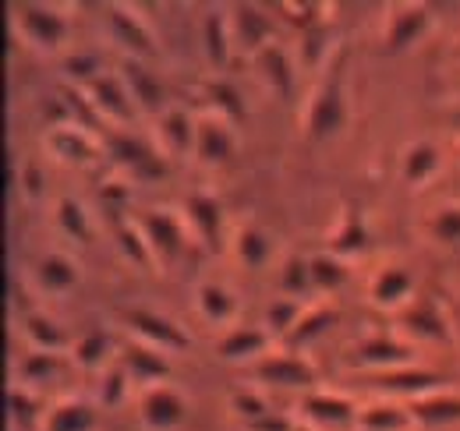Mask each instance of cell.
I'll use <instances>...</instances> for the list:
<instances>
[{
  "label": "cell",
  "mask_w": 460,
  "mask_h": 431,
  "mask_svg": "<svg viewBox=\"0 0 460 431\" xmlns=\"http://www.w3.org/2000/svg\"><path fill=\"white\" fill-rule=\"evenodd\" d=\"M22 332L32 343L36 354H58V350H64V343H67L64 332H60V325L54 319H47V315H40V312H32V315L22 319Z\"/></svg>",
  "instance_id": "29"
},
{
  "label": "cell",
  "mask_w": 460,
  "mask_h": 431,
  "mask_svg": "<svg viewBox=\"0 0 460 431\" xmlns=\"http://www.w3.org/2000/svg\"><path fill=\"white\" fill-rule=\"evenodd\" d=\"M330 32L323 29V25H312V29H305V64L308 67H323L326 64V57H330Z\"/></svg>",
  "instance_id": "45"
},
{
  "label": "cell",
  "mask_w": 460,
  "mask_h": 431,
  "mask_svg": "<svg viewBox=\"0 0 460 431\" xmlns=\"http://www.w3.org/2000/svg\"><path fill=\"white\" fill-rule=\"evenodd\" d=\"M7 407H11V418L22 425V428H29L36 418H40V410H36V396H32V389L29 385H11V392H7Z\"/></svg>",
  "instance_id": "43"
},
{
  "label": "cell",
  "mask_w": 460,
  "mask_h": 431,
  "mask_svg": "<svg viewBox=\"0 0 460 431\" xmlns=\"http://www.w3.org/2000/svg\"><path fill=\"white\" fill-rule=\"evenodd\" d=\"M230 410H234V418H241L244 425H252V421L273 414L270 400H266L262 392H252V389H237V392L230 396Z\"/></svg>",
  "instance_id": "41"
},
{
  "label": "cell",
  "mask_w": 460,
  "mask_h": 431,
  "mask_svg": "<svg viewBox=\"0 0 460 431\" xmlns=\"http://www.w3.org/2000/svg\"><path fill=\"white\" fill-rule=\"evenodd\" d=\"M138 418L146 431H181L184 425V400L171 385H153L138 400Z\"/></svg>",
  "instance_id": "7"
},
{
  "label": "cell",
  "mask_w": 460,
  "mask_h": 431,
  "mask_svg": "<svg viewBox=\"0 0 460 431\" xmlns=\"http://www.w3.org/2000/svg\"><path fill=\"white\" fill-rule=\"evenodd\" d=\"M96 71V60L93 57H75V60H67V75L71 78H89V85L100 78V75H93Z\"/></svg>",
  "instance_id": "50"
},
{
  "label": "cell",
  "mask_w": 460,
  "mask_h": 431,
  "mask_svg": "<svg viewBox=\"0 0 460 431\" xmlns=\"http://www.w3.org/2000/svg\"><path fill=\"white\" fill-rule=\"evenodd\" d=\"M341 124H344V75L341 67H330V75H323V82L315 85L305 107V131L308 138L323 142V138H333Z\"/></svg>",
  "instance_id": "1"
},
{
  "label": "cell",
  "mask_w": 460,
  "mask_h": 431,
  "mask_svg": "<svg viewBox=\"0 0 460 431\" xmlns=\"http://www.w3.org/2000/svg\"><path fill=\"white\" fill-rule=\"evenodd\" d=\"M124 372L135 378V382H146L153 389V385H164V378L171 375V361H167L164 350L138 343V347H131L124 354Z\"/></svg>",
  "instance_id": "21"
},
{
  "label": "cell",
  "mask_w": 460,
  "mask_h": 431,
  "mask_svg": "<svg viewBox=\"0 0 460 431\" xmlns=\"http://www.w3.org/2000/svg\"><path fill=\"white\" fill-rule=\"evenodd\" d=\"M439 166H443V160H439V149H436L432 142H414V145L403 149L401 173L411 188L429 184V180L439 173Z\"/></svg>",
  "instance_id": "24"
},
{
  "label": "cell",
  "mask_w": 460,
  "mask_h": 431,
  "mask_svg": "<svg viewBox=\"0 0 460 431\" xmlns=\"http://www.w3.org/2000/svg\"><path fill=\"white\" fill-rule=\"evenodd\" d=\"M47 145H50V153L60 163H75V166H89L93 160H100V153H103V145L96 142V135L89 128L75 124V120L54 124L47 131Z\"/></svg>",
  "instance_id": "6"
},
{
  "label": "cell",
  "mask_w": 460,
  "mask_h": 431,
  "mask_svg": "<svg viewBox=\"0 0 460 431\" xmlns=\"http://www.w3.org/2000/svg\"><path fill=\"white\" fill-rule=\"evenodd\" d=\"M301 407H305V414H308L312 421L330 425V428L354 425V421H358V410H361V407H354L347 396H337V392H308V396L301 400Z\"/></svg>",
  "instance_id": "19"
},
{
  "label": "cell",
  "mask_w": 460,
  "mask_h": 431,
  "mask_svg": "<svg viewBox=\"0 0 460 431\" xmlns=\"http://www.w3.org/2000/svg\"><path fill=\"white\" fill-rule=\"evenodd\" d=\"M432 233L439 244H460V206H447L432 219Z\"/></svg>",
  "instance_id": "44"
},
{
  "label": "cell",
  "mask_w": 460,
  "mask_h": 431,
  "mask_svg": "<svg viewBox=\"0 0 460 431\" xmlns=\"http://www.w3.org/2000/svg\"><path fill=\"white\" fill-rule=\"evenodd\" d=\"M365 244H368V233H365L361 216L347 213L344 219H341V226H337V233H333V255L344 262L350 255H361Z\"/></svg>",
  "instance_id": "34"
},
{
  "label": "cell",
  "mask_w": 460,
  "mask_h": 431,
  "mask_svg": "<svg viewBox=\"0 0 460 431\" xmlns=\"http://www.w3.org/2000/svg\"><path fill=\"white\" fill-rule=\"evenodd\" d=\"M280 286H284V294L288 297H301V294H308V290H315V279H312V262L308 259H297V255H290L288 262H284V269H280Z\"/></svg>",
  "instance_id": "39"
},
{
  "label": "cell",
  "mask_w": 460,
  "mask_h": 431,
  "mask_svg": "<svg viewBox=\"0 0 460 431\" xmlns=\"http://www.w3.org/2000/svg\"><path fill=\"white\" fill-rule=\"evenodd\" d=\"M36 272H40L43 290H47V294H54V297L67 294V290L78 283V266H75L67 255H47Z\"/></svg>",
  "instance_id": "32"
},
{
  "label": "cell",
  "mask_w": 460,
  "mask_h": 431,
  "mask_svg": "<svg viewBox=\"0 0 460 431\" xmlns=\"http://www.w3.org/2000/svg\"><path fill=\"white\" fill-rule=\"evenodd\" d=\"M230 11H234L227 18L230 40L237 47H244L252 57L266 50L270 47V14H262V7H255V4H234Z\"/></svg>",
  "instance_id": "11"
},
{
  "label": "cell",
  "mask_w": 460,
  "mask_h": 431,
  "mask_svg": "<svg viewBox=\"0 0 460 431\" xmlns=\"http://www.w3.org/2000/svg\"><path fill=\"white\" fill-rule=\"evenodd\" d=\"M22 191H25V198H40L43 195V177H40V166H25L22 170Z\"/></svg>",
  "instance_id": "49"
},
{
  "label": "cell",
  "mask_w": 460,
  "mask_h": 431,
  "mask_svg": "<svg viewBox=\"0 0 460 431\" xmlns=\"http://www.w3.org/2000/svg\"><path fill=\"white\" fill-rule=\"evenodd\" d=\"M128 382H131V375L124 372V365H120V368H111V372H107V378H103L100 400H103L107 407H117V403L124 400V392H128Z\"/></svg>",
  "instance_id": "47"
},
{
  "label": "cell",
  "mask_w": 460,
  "mask_h": 431,
  "mask_svg": "<svg viewBox=\"0 0 460 431\" xmlns=\"http://www.w3.org/2000/svg\"><path fill=\"white\" fill-rule=\"evenodd\" d=\"M89 103L96 110V117L107 120L111 128H124V124L138 113L131 92H128V85L120 82V75H100V78L89 85Z\"/></svg>",
  "instance_id": "5"
},
{
  "label": "cell",
  "mask_w": 460,
  "mask_h": 431,
  "mask_svg": "<svg viewBox=\"0 0 460 431\" xmlns=\"http://www.w3.org/2000/svg\"><path fill=\"white\" fill-rule=\"evenodd\" d=\"M450 325H457V332H460V312L454 315V319H450Z\"/></svg>",
  "instance_id": "51"
},
{
  "label": "cell",
  "mask_w": 460,
  "mask_h": 431,
  "mask_svg": "<svg viewBox=\"0 0 460 431\" xmlns=\"http://www.w3.org/2000/svg\"><path fill=\"white\" fill-rule=\"evenodd\" d=\"M301 315H305L301 301H294V297H280V301H273V304H270V312H266V332H270V336H277V339H288Z\"/></svg>",
  "instance_id": "37"
},
{
  "label": "cell",
  "mask_w": 460,
  "mask_h": 431,
  "mask_svg": "<svg viewBox=\"0 0 460 431\" xmlns=\"http://www.w3.org/2000/svg\"><path fill=\"white\" fill-rule=\"evenodd\" d=\"M107 357H111V336L103 329H93L75 343V365L85 372H100Z\"/></svg>",
  "instance_id": "33"
},
{
  "label": "cell",
  "mask_w": 460,
  "mask_h": 431,
  "mask_svg": "<svg viewBox=\"0 0 460 431\" xmlns=\"http://www.w3.org/2000/svg\"><path fill=\"white\" fill-rule=\"evenodd\" d=\"M234 251H237V259H241L244 269H262L270 262L273 244H270V237L259 226H241L234 233Z\"/></svg>",
  "instance_id": "30"
},
{
  "label": "cell",
  "mask_w": 460,
  "mask_h": 431,
  "mask_svg": "<svg viewBox=\"0 0 460 431\" xmlns=\"http://www.w3.org/2000/svg\"><path fill=\"white\" fill-rule=\"evenodd\" d=\"M379 389L386 392H401V396H411L421 400V396H432V392H443L447 389V378L436 375V372H421V368H397V372H386V375L376 378Z\"/></svg>",
  "instance_id": "17"
},
{
  "label": "cell",
  "mask_w": 460,
  "mask_h": 431,
  "mask_svg": "<svg viewBox=\"0 0 460 431\" xmlns=\"http://www.w3.org/2000/svg\"><path fill=\"white\" fill-rule=\"evenodd\" d=\"M43 431H96V414L85 400H64L43 418Z\"/></svg>",
  "instance_id": "27"
},
{
  "label": "cell",
  "mask_w": 460,
  "mask_h": 431,
  "mask_svg": "<svg viewBox=\"0 0 460 431\" xmlns=\"http://www.w3.org/2000/svg\"><path fill=\"white\" fill-rule=\"evenodd\" d=\"M124 319H128V325L135 329V336H138L146 347H156V350H164V354H173V350H184V347H188V336H184L167 315L135 308V312H128Z\"/></svg>",
  "instance_id": "9"
},
{
  "label": "cell",
  "mask_w": 460,
  "mask_h": 431,
  "mask_svg": "<svg viewBox=\"0 0 460 431\" xmlns=\"http://www.w3.org/2000/svg\"><path fill=\"white\" fill-rule=\"evenodd\" d=\"M156 135H160V149L167 156H184V153H195V120L184 113V110H164L160 113V124H156Z\"/></svg>",
  "instance_id": "20"
},
{
  "label": "cell",
  "mask_w": 460,
  "mask_h": 431,
  "mask_svg": "<svg viewBox=\"0 0 460 431\" xmlns=\"http://www.w3.org/2000/svg\"><path fill=\"white\" fill-rule=\"evenodd\" d=\"M252 60H255V67H259V78H262L277 96H290V92H294V67H290L288 54H284L280 47L270 43L266 50H259Z\"/></svg>",
  "instance_id": "25"
},
{
  "label": "cell",
  "mask_w": 460,
  "mask_h": 431,
  "mask_svg": "<svg viewBox=\"0 0 460 431\" xmlns=\"http://www.w3.org/2000/svg\"><path fill=\"white\" fill-rule=\"evenodd\" d=\"M234 153V131L230 120H224L220 113H206L195 120V160L202 166H220L230 160Z\"/></svg>",
  "instance_id": "8"
},
{
  "label": "cell",
  "mask_w": 460,
  "mask_h": 431,
  "mask_svg": "<svg viewBox=\"0 0 460 431\" xmlns=\"http://www.w3.org/2000/svg\"><path fill=\"white\" fill-rule=\"evenodd\" d=\"M111 11V29H114V36L131 50V57H149L153 54V32L142 25V18L131 11V7H107Z\"/></svg>",
  "instance_id": "22"
},
{
  "label": "cell",
  "mask_w": 460,
  "mask_h": 431,
  "mask_svg": "<svg viewBox=\"0 0 460 431\" xmlns=\"http://www.w3.org/2000/svg\"><path fill=\"white\" fill-rule=\"evenodd\" d=\"M273 336L266 329H255V325H237L230 329L227 336L217 343V354L230 361V365H248V361H259L266 350H270Z\"/></svg>",
  "instance_id": "15"
},
{
  "label": "cell",
  "mask_w": 460,
  "mask_h": 431,
  "mask_svg": "<svg viewBox=\"0 0 460 431\" xmlns=\"http://www.w3.org/2000/svg\"><path fill=\"white\" fill-rule=\"evenodd\" d=\"M58 223L67 237H75L78 244H89L93 241V223H89V213L82 209V202L75 198H60L58 202Z\"/></svg>",
  "instance_id": "36"
},
{
  "label": "cell",
  "mask_w": 460,
  "mask_h": 431,
  "mask_svg": "<svg viewBox=\"0 0 460 431\" xmlns=\"http://www.w3.org/2000/svg\"><path fill=\"white\" fill-rule=\"evenodd\" d=\"M117 244H120V251H124L128 262H135V266H149V262H153L149 241H146V233H142L138 223H124V226L117 230Z\"/></svg>",
  "instance_id": "40"
},
{
  "label": "cell",
  "mask_w": 460,
  "mask_h": 431,
  "mask_svg": "<svg viewBox=\"0 0 460 431\" xmlns=\"http://www.w3.org/2000/svg\"><path fill=\"white\" fill-rule=\"evenodd\" d=\"M425 29H429V7H421V4H394L390 14H386V32H383V40H386L390 50H403V47H411Z\"/></svg>",
  "instance_id": "14"
},
{
  "label": "cell",
  "mask_w": 460,
  "mask_h": 431,
  "mask_svg": "<svg viewBox=\"0 0 460 431\" xmlns=\"http://www.w3.org/2000/svg\"><path fill=\"white\" fill-rule=\"evenodd\" d=\"M308 262H312V279H315V290H337V286L347 279L344 262H341L333 251L315 255V259H308Z\"/></svg>",
  "instance_id": "42"
},
{
  "label": "cell",
  "mask_w": 460,
  "mask_h": 431,
  "mask_svg": "<svg viewBox=\"0 0 460 431\" xmlns=\"http://www.w3.org/2000/svg\"><path fill=\"white\" fill-rule=\"evenodd\" d=\"M195 308H199V315L206 319V322L213 325H227L234 319V297H230L227 290L220 286V283H202L199 290H195Z\"/></svg>",
  "instance_id": "28"
},
{
  "label": "cell",
  "mask_w": 460,
  "mask_h": 431,
  "mask_svg": "<svg viewBox=\"0 0 460 431\" xmlns=\"http://www.w3.org/2000/svg\"><path fill=\"white\" fill-rule=\"evenodd\" d=\"M354 365L365 372H397V368H411L414 365V347L401 339V336H368L354 347Z\"/></svg>",
  "instance_id": "4"
},
{
  "label": "cell",
  "mask_w": 460,
  "mask_h": 431,
  "mask_svg": "<svg viewBox=\"0 0 460 431\" xmlns=\"http://www.w3.org/2000/svg\"><path fill=\"white\" fill-rule=\"evenodd\" d=\"M184 223H188V233L195 241H202L206 248H217L220 244V230H224V209L213 195H191L184 202Z\"/></svg>",
  "instance_id": "12"
},
{
  "label": "cell",
  "mask_w": 460,
  "mask_h": 431,
  "mask_svg": "<svg viewBox=\"0 0 460 431\" xmlns=\"http://www.w3.org/2000/svg\"><path fill=\"white\" fill-rule=\"evenodd\" d=\"M138 226L149 241L153 262H173L188 244V223L181 216L167 213V209H149L138 219Z\"/></svg>",
  "instance_id": "3"
},
{
  "label": "cell",
  "mask_w": 460,
  "mask_h": 431,
  "mask_svg": "<svg viewBox=\"0 0 460 431\" xmlns=\"http://www.w3.org/2000/svg\"><path fill=\"white\" fill-rule=\"evenodd\" d=\"M206 92H209L213 113H220L224 120L237 124V120L244 117V103H241V96H237V89H234L230 82H224V78H213V82L206 85Z\"/></svg>",
  "instance_id": "38"
},
{
  "label": "cell",
  "mask_w": 460,
  "mask_h": 431,
  "mask_svg": "<svg viewBox=\"0 0 460 431\" xmlns=\"http://www.w3.org/2000/svg\"><path fill=\"white\" fill-rule=\"evenodd\" d=\"M372 304L376 308H386V312H397V308H407L414 304V279L411 272L401 269V266H390L383 269L376 279H372Z\"/></svg>",
  "instance_id": "16"
},
{
  "label": "cell",
  "mask_w": 460,
  "mask_h": 431,
  "mask_svg": "<svg viewBox=\"0 0 460 431\" xmlns=\"http://www.w3.org/2000/svg\"><path fill=\"white\" fill-rule=\"evenodd\" d=\"M411 418L414 425H450L460 421V396L454 392H432L411 403Z\"/></svg>",
  "instance_id": "26"
},
{
  "label": "cell",
  "mask_w": 460,
  "mask_h": 431,
  "mask_svg": "<svg viewBox=\"0 0 460 431\" xmlns=\"http://www.w3.org/2000/svg\"><path fill=\"white\" fill-rule=\"evenodd\" d=\"M333 322H337V312H333V308H326V304L308 308V312L297 319L294 332L288 336V343H294V347H305V343H312L315 336H323L326 329H333Z\"/></svg>",
  "instance_id": "35"
},
{
  "label": "cell",
  "mask_w": 460,
  "mask_h": 431,
  "mask_svg": "<svg viewBox=\"0 0 460 431\" xmlns=\"http://www.w3.org/2000/svg\"><path fill=\"white\" fill-rule=\"evenodd\" d=\"M255 375L266 385H280V389H312L315 385V368L301 354H270L266 361L255 365Z\"/></svg>",
  "instance_id": "10"
},
{
  "label": "cell",
  "mask_w": 460,
  "mask_h": 431,
  "mask_svg": "<svg viewBox=\"0 0 460 431\" xmlns=\"http://www.w3.org/2000/svg\"><path fill=\"white\" fill-rule=\"evenodd\" d=\"M120 82L128 85V92H131L138 113H156V110L164 107V85H160V78L138 57H128L120 64Z\"/></svg>",
  "instance_id": "13"
},
{
  "label": "cell",
  "mask_w": 460,
  "mask_h": 431,
  "mask_svg": "<svg viewBox=\"0 0 460 431\" xmlns=\"http://www.w3.org/2000/svg\"><path fill=\"white\" fill-rule=\"evenodd\" d=\"M54 361H58V354H29L22 361V385L32 389L36 382H47L54 375Z\"/></svg>",
  "instance_id": "46"
},
{
  "label": "cell",
  "mask_w": 460,
  "mask_h": 431,
  "mask_svg": "<svg viewBox=\"0 0 460 431\" xmlns=\"http://www.w3.org/2000/svg\"><path fill=\"white\" fill-rule=\"evenodd\" d=\"M244 428L248 431H294V418L273 410V414H266V418H259V421H252V425H244Z\"/></svg>",
  "instance_id": "48"
},
{
  "label": "cell",
  "mask_w": 460,
  "mask_h": 431,
  "mask_svg": "<svg viewBox=\"0 0 460 431\" xmlns=\"http://www.w3.org/2000/svg\"><path fill=\"white\" fill-rule=\"evenodd\" d=\"M14 25H18V32H22V40L29 47L47 50V54H54L64 43V36H67L64 14H58L47 4H18L14 7Z\"/></svg>",
  "instance_id": "2"
},
{
  "label": "cell",
  "mask_w": 460,
  "mask_h": 431,
  "mask_svg": "<svg viewBox=\"0 0 460 431\" xmlns=\"http://www.w3.org/2000/svg\"><path fill=\"white\" fill-rule=\"evenodd\" d=\"M358 431H414V418L411 407H397V403H372L358 410Z\"/></svg>",
  "instance_id": "23"
},
{
  "label": "cell",
  "mask_w": 460,
  "mask_h": 431,
  "mask_svg": "<svg viewBox=\"0 0 460 431\" xmlns=\"http://www.w3.org/2000/svg\"><path fill=\"white\" fill-rule=\"evenodd\" d=\"M202 40H206V57H209V64L220 71V67H227L230 60V47H234V40H230V25L224 14H206V22H202Z\"/></svg>",
  "instance_id": "31"
},
{
  "label": "cell",
  "mask_w": 460,
  "mask_h": 431,
  "mask_svg": "<svg viewBox=\"0 0 460 431\" xmlns=\"http://www.w3.org/2000/svg\"><path fill=\"white\" fill-rule=\"evenodd\" d=\"M403 329L418 339H447L450 336V319L443 315V304L436 297H421L407 308L403 315Z\"/></svg>",
  "instance_id": "18"
}]
</instances>
